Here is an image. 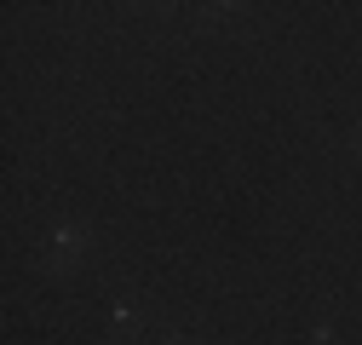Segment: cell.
I'll list each match as a JSON object with an SVG mask.
<instances>
[{
	"label": "cell",
	"instance_id": "6da1fadb",
	"mask_svg": "<svg viewBox=\"0 0 362 345\" xmlns=\"http://www.w3.org/2000/svg\"><path fill=\"white\" fill-rule=\"evenodd\" d=\"M132 334H139V311L121 305V311H115V339H132Z\"/></svg>",
	"mask_w": 362,
	"mask_h": 345
}]
</instances>
